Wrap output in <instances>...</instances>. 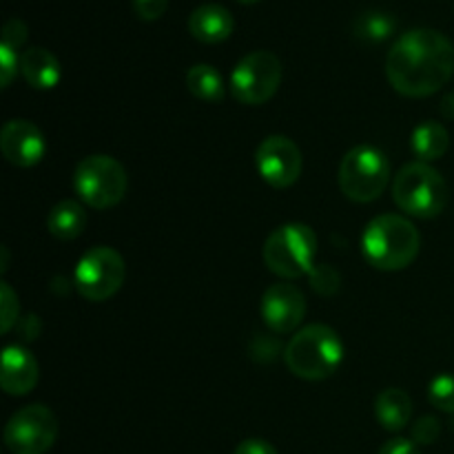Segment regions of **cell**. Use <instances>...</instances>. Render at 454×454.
Listing matches in <instances>:
<instances>
[{
    "instance_id": "obj_1",
    "label": "cell",
    "mask_w": 454,
    "mask_h": 454,
    "mask_svg": "<svg viewBox=\"0 0 454 454\" xmlns=\"http://www.w3.org/2000/svg\"><path fill=\"white\" fill-rule=\"evenodd\" d=\"M386 75L402 96H433L454 75L452 40L434 29L408 31L390 49Z\"/></svg>"
},
{
    "instance_id": "obj_2",
    "label": "cell",
    "mask_w": 454,
    "mask_h": 454,
    "mask_svg": "<svg viewBox=\"0 0 454 454\" xmlns=\"http://www.w3.org/2000/svg\"><path fill=\"white\" fill-rule=\"evenodd\" d=\"M417 226L402 215H380L366 226L364 255L380 270H402L419 255Z\"/></svg>"
},
{
    "instance_id": "obj_3",
    "label": "cell",
    "mask_w": 454,
    "mask_h": 454,
    "mask_svg": "<svg viewBox=\"0 0 454 454\" xmlns=\"http://www.w3.org/2000/svg\"><path fill=\"white\" fill-rule=\"evenodd\" d=\"M344 357V344L340 335L326 324H310L301 328L284 350L288 371L306 381H319L331 377Z\"/></svg>"
},
{
    "instance_id": "obj_4",
    "label": "cell",
    "mask_w": 454,
    "mask_h": 454,
    "mask_svg": "<svg viewBox=\"0 0 454 454\" xmlns=\"http://www.w3.org/2000/svg\"><path fill=\"white\" fill-rule=\"evenodd\" d=\"M393 198L408 215L430 220L446 208L448 184L430 164L411 162L395 176Z\"/></svg>"
},
{
    "instance_id": "obj_5",
    "label": "cell",
    "mask_w": 454,
    "mask_h": 454,
    "mask_svg": "<svg viewBox=\"0 0 454 454\" xmlns=\"http://www.w3.org/2000/svg\"><path fill=\"white\" fill-rule=\"evenodd\" d=\"M317 238L306 224H284L269 235L264 244V264L282 279L309 275L315 266Z\"/></svg>"
},
{
    "instance_id": "obj_6",
    "label": "cell",
    "mask_w": 454,
    "mask_h": 454,
    "mask_svg": "<svg viewBox=\"0 0 454 454\" xmlns=\"http://www.w3.org/2000/svg\"><path fill=\"white\" fill-rule=\"evenodd\" d=\"M340 189L348 200L359 204L372 202L390 182V162L375 146H355L340 164Z\"/></svg>"
},
{
    "instance_id": "obj_7",
    "label": "cell",
    "mask_w": 454,
    "mask_h": 454,
    "mask_svg": "<svg viewBox=\"0 0 454 454\" xmlns=\"http://www.w3.org/2000/svg\"><path fill=\"white\" fill-rule=\"evenodd\" d=\"M127 171L111 155H89L75 167L74 189L91 208H114L127 193Z\"/></svg>"
},
{
    "instance_id": "obj_8",
    "label": "cell",
    "mask_w": 454,
    "mask_h": 454,
    "mask_svg": "<svg viewBox=\"0 0 454 454\" xmlns=\"http://www.w3.org/2000/svg\"><path fill=\"white\" fill-rule=\"evenodd\" d=\"M127 266L122 255L111 247L89 248L75 266L74 284L89 301H106L122 288Z\"/></svg>"
},
{
    "instance_id": "obj_9",
    "label": "cell",
    "mask_w": 454,
    "mask_h": 454,
    "mask_svg": "<svg viewBox=\"0 0 454 454\" xmlns=\"http://www.w3.org/2000/svg\"><path fill=\"white\" fill-rule=\"evenodd\" d=\"M282 62L270 51H253L238 62L231 75V93L242 105H264L282 82Z\"/></svg>"
},
{
    "instance_id": "obj_10",
    "label": "cell",
    "mask_w": 454,
    "mask_h": 454,
    "mask_svg": "<svg viewBox=\"0 0 454 454\" xmlns=\"http://www.w3.org/2000/svg\"><path fill=\"white\" fill-rule=\"evenodd\" d=\"M56 415L43 403L20 408L4 426V446L12 454H44L56 443Z\"/></svg>"
},
{
    "instance_id": "obj_11",
    "label": "cell",
    "mask_w": 454,
    "mask_h": 454,
    "mask_svg": "<svg viewBox=\"0 0 454 454\" xmlns=\"http://www.w3.org/2000/svg\"><path fill=\"white\" fill-rule=\"evenodd\" d=\"M257 171L262 180L269 182L275 189H288L295 184L301 176V151L291 137L286 136H269L255 153Z\"/></svg>"
},
{
    "instance_id": "obj_12",
    "label": "cell",
    "mask_w": 454,
    "mask_h": 454,
    "mask_svg": "<svg viewBox=\"0 0 454 454\" xmlns=\"http://www.w3.org/2000/svg\"><path fill=\"white\" fill-rule=\"evenodd\" d=\"M306 315V300L291 282H278L266 288L262 297V317L273 333L286 335L301 324Z\"/></svg>"
},
{
    "instance_id": "obj_13",
    "label": "cell",
    "mask_w": 454,
    "mask_h": 454,
    "mask_svg": "<svg viewBox=\"0 0 454 454\" xmlns=\"http://www.w3.org/2000/svg\"><path fill=\"white\" fill-rule=\"evenodd\" d=\"M0 149L7 162L16 167H34L43 160L47 145L43 131L29 120H9L0 133Z\"/></svg>"
},
{
    "instance_id": "obj_14",
    "label": "cell",
    "mask_w": 454,
    "mask_h": 454,
    "mask_svg": "<svg viewBox=\"0 0 454 454\" xmlns=\"http://www.w3.org/2000/svg\"><path fill=\"white\" fill-rule=\"evenodd\" d=\"M0 384L7 395H27L38 384V362L22 346H7L3 353Z\"/></svg>"
},
{
    "instance_id": "obj_15",
    "label": "cell",
    "mask_w": 454,
    "mask_h": 454,
    "mask_svg": "<svg viewBox=\"0 0 454 454\" xmlns=\"http://www.w3.org/2000/svg\"><path fill=\"white\" fill-rule=\"evenodd\" d=\"M189 31L198 43H224L233 34V16L226 7L215 3L200 4L189 16Z\"/></svg>"
},
{
    "instance_id": "obj_16",
    "label": "cell",
    "mask_w": 454,
    "mask_h": 454,
    "mask_svg": "<svg viewBox=\"0 0 454 454\" xmlns=\"http://www.w3.org/2000/svg\"><path fill=\"white\" fill-rule=\"evenodd\" d=\"M20 71L29 87L47 91L60 82V62L51 51L43 47L27 49L20 56Z\"/></svg>"
},
{
    "instance_id": "obj_17",
    "label": "cell",
    "mask_w": 454,
    "mask_h": 454,
    "mask_svg": "<svg viewBox=\"0 0 454 454\" xmlns=\"http://www.w3.org/2000/svg\"><path fill=\"white\" fill-rule=\"evenodd\" d=\"M84 226H87V211L75 200H62L51 208L47 217V229L53 238L69 242L82 235Z\"/></svg>"
},
{
    "instance_id": "obj_18",
    "label": "cell",
    "mask_w": 454,
    "mask_h": 454,
    "mask_svg": "<svg viewBox=\"0 0 454 454\" xmlns=\"http://www.w3.org/2000/svg\"><path fill=\"white\" fill-rule=\"evenodd\" d=\"M375 415L377 419H380V424L384 426L386 430H390V433L403 430L412 415L411 397H408V393H403L402 388H386L384 393L377 397Z\"/></svg>"
},
{
    "instance_id": "obj_19",
    "label": "cell",
    "mask_w": 454,
    "mask_h": 454,
    "mask_svg": "<svg viewBox=\"0 0 454 454\" xmlns=\"http://www.w3.org/2000/svg\"><path fill=\"white\" fill-rule=\"evenodd\" d=\"M412 149L421 162L442 158L448 151V131L443 129V124L434 122V120L419 124L412 133Z\"/></svg>"
},
{
    "instance_id": "obj_20",
    "label": "cell",
    "mask_w": 454,
    "mask_h": 454,
    "mask_svg": "<svg viewBox=\"0 0 454 454\" xmlns=\"http://www.w3.org/2000/svg\"><path fill=\"white\" fill-rule=\"evenodd\" d=\"M186 87L195 98L204 102H220L226 93L220 71L211 65L191 67L189 74H186Z\"/></svg>"
},
{
    "instance_id": "obj_21",
    "label": "cell",
    "mask_w": 454,
    "mask_h": 454,
    "mask_svg": "<svg viewBox=\"0 0 454 454\" xmlns=\"http://www.w3.org/2000/svg\"><path fill=\"white\" fill-rule=\"evenodd\" d=\"M395 31V20L388 13L381 12H368L364 16L357 18L355 22V35L366 43H381V40L388 38Z\"/></svg>"
},
{
    "instance_id": "obj_22",
    "label": "cell",
    "mask_w": 454,
    "mask_h": 454,
    "mask_svg": "<svg viewBox=\"0 0 454 454\" xmlns=\"http://www.w3.org/2000/svg\"><path fill=\"white\" fill-rule=\"evenodd\" d=\"M310 286L315 293L324 297H331L340 291V273L328 264H315L313 270L309 273Z\"/></svg>"
},
{
    "instance_id": "obj_23",
    "label": "cell",
    "mask_w": 454,
    "mask_h": 454,
    "mask_svg": "<svg viewBox=\"0 0 454 454\" xmlns=\"http://www.w3.org/2000/svg\"><path fill=\"white\" fill-rule=\"evenodd\" d=\"M428 399L437 411L454 412V377L442 375L430 384Z\"/></svg>"
},
{
    "instance_id": "obj_24",
    "label": "cell",
    "mask_w": 454,
    "mask_h": 454,
    "mask_svg": "<svg viewBox=\"0 0 454 454\" xmlns=\"http://www.w3.org/2000/svg\"><path fill=\"white\" fill-rule=\"evenodd\" d=\"M0 310H3V317H0V331L9 333L13 328V324L18 322V313H20V306H18L16 293L12 291L7 282L0 284Z\"/></svg>"
},
{
    "instance_id": "obj_25",
    "label": "cell",
    "mask_w": 454,
    "mask_h": 454,
    "mask_svg": "<svg viewBox=\"0 0 454 454\" xmlns=\"http://www.w3.org/2000/svg\"><path fill=\"white\" fill-rule=\"evenodd\" d=\"M442 434V424L434 417H421L415 426H412V442L421 443V446H430Z\"/></svg>"
},
{
    "instance_id": "obj_26",
    "label": "cell",
    "mask_w": 454,
    "mask_h": 454,
    "mask_svg": "<svg viewBox=\"0 0 454 454\" xmlns=\"http://www.w3.org/2000/svg\"><path fill=\"white\" fill-rule=\"evenodd\" d=\"M18 67H20L18 51H13L12 47L0 44V82H3V89H7L9 84H12V80L16 78Z\"/></svg>"
},
{
    "instance_id": "obj_27",
    "label": "cell",
    "mask_w": 454,
    "mask_h": 454,
    "mask_svg": "<svg viewBox=\"0 0 454 454\" xmlns=\"http://www.w3.org/2000/svg\"><path fill=\"white\" fill-rule=\"evenodd\" d=\"M27 35H29V31H27V25L20 18H12L3 27V44L4 47H12L13 51H18L27 43Z\"/></svg>"
},
{
    "instance_id": "obj_28",
    "label": "cell",
    "mask_w": 454,
    "mask_h": 454,
    "mask_svg": "<svg viewBox=\"0 0 454 454\" xmlns=\"http://www.w3.org/2000/svg\"><path fill=\"white\" fill-rule=\"evenodd\" d=\"M168 7V0H133V9H136L137 18L146 22H153L164 16Z\"/></svg>"
},
{
    "instance_id": "obj_29",
    "label": "cell",
    "mask_w": 454,
    "mask_h": 454,
    "mask_svg": "<svg viewBox=\"0 0 454 454\" xmlns=\"http://www.w3.org/2000/svg\"><path fill=\"white\" fill-rule=\"evenodd\" d=\"M233 454H278L273 443L264 442V439H247L235 448Z\"/></svg>"
},
{
    "instance_id": "obj_30",
    "label": "cell",
    "mask_w": 454,
    "mask_h": 454,
    "mask_svg": "<svg viewBox=\"0 0 454 454\" xmlns=\"http://www.w3.org/2000/svg\"><path fill=\"white\" fill-rule=\"evenodd\" d=\"M380 454H421L415 442H408V439H390L388 443H384Z\"/></svg>"
},
{
    "instance_id": "obj_31",
    "label": "cell",
    "mask_w": 454,
    "mask_h": 454,
    "mask_svg": "<svg viewBox=\"0 0 454 454\" xmlns=\"http://www.w3.org/2000/svg\"><path fill=\"white\" fill-rule=\"evenodd\" d=\"M439 109H442V114L446 115V118L454 120V93H448V96L443 98L442 106H439Z\"/></svg>"
},
{
    "instance_id": "obj_32",
    "label": "cell",
    "mask_w": 454,
    "mask_h": 454,
    "mask_svg": "<svg viewBox=\"0 0 454 454\" xmlns=\"http://www.w3.org/2000/svg\"><path fill=\"white\" fill-rule=\"evenodd\" d=\"M238 3H242V4H255V3H262V0H238Z\"/></svg>"
}]
</instances>
